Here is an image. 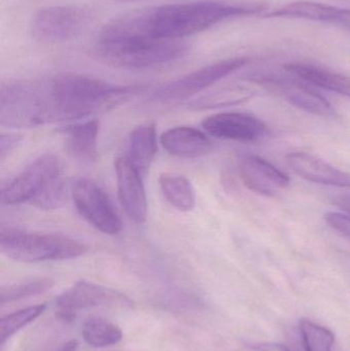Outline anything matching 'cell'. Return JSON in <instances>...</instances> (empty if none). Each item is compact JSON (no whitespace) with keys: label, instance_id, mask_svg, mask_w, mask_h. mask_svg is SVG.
I'll use <instances>...</instances> for the list:
<instances>
[{"label":"cell","instance_id":"obj_1","mask_svg":"<svg viewBox=\"0 0 350 351\" xmlns=\"http://www.w3.org/2000/svg\"><path fill=\"white\" fill-rule=\"evenodd\" d=\"M263 3H227L216 0L166 4L131 10L105 25L100 36H149L183 40L230 19L262 14Z\"/></svg>","mask_w":350,"mask_h":351},{"label":"cell","instance_id":"obj_2","mask_svg":"<svg viewBox=\"0 0 350 351\" xmlns=\"http://www.w3.org/2000/svg\"><path fill=\"white\" fill-rule=\"evenodd\" d=\"M143 84L118 86L100 78L63 73L37 80L35 114L40 125L86 119L123 104L145 92Z\"/></svg>","mask_w":350,"mask_h":351},{"label":"cell","instance_id":"obj_3","mask_svg":"<svg viewBox=\"0 0 350 351\" xmlns=\"http://www.w3.org/2000/svg\"><path fill=\"white\" fill-rule=\"evenodd\" d=\"M189 45L176 39L149 36H99L95 53L108 65L125 69H147L177 61L187 55Z\"/></svg>","mask_w":350,"mask_h":351},{"label":"cell","instance_id":"obj_4","mask_svg":"<svg viewBox=\"0 0 350 351\" xmlns=\"http://www.w3.org/2000/svg\"><path fill=\"white\" fill-rule=\"evenodd\" d=\"M0 251L12 261L39 263L80 257L88 252V247L78 239L59 233L2 228Z\"/></svg>","mask_w":350,"mask_h":351},{"label":"cell","instance_id":"obj_5","mask_svg":"<svg viewBox=\"0 0 350 351\" xmlns=\"http://www.w3.org/2000/svg\"><path fill=\"white\" fill-rule=\"evenodd\" d=\"M92 16L88 6H47L37 10L31 19L30 32L34 38L47 43L71 40L88 28Z\"/></svg>","mask_w":350,"mask_h":351},{"label":"cell","instance_id":"obj_6","mask_svg":"<svg viewBox=\"0 0 350 351\" xmlns=\"http://www.w3.org/2000/svg\"><path fill=\"white\" fill-rule=\"evenodd\" d=\"M250 61L251 59L248 57L220 60L190 72L174 82H168L166 86H160L155 92L152 93L150 100L160 104H166L190 98L207 90L219 80L227 77L230 74L242 69Z\"/></svg>","mask_w":350,"mask_h":351},{"label":"cell","instance_id":"obj_7","mask_svg":"<svg viewBox=\"0 0 350 351\" xmlns=\"http://www.w3.org/2000/svg\"><path fill=\"white\" fill-rule=\"evenodd\" d=\"M78 214L104 234L116 235L123 229L121 217L108 194L92 180L79 178L70 187Z\"/></svg>","mask_w":350,"mask_h":351},{"label":"cell","instance_id":"obj_8","mask_svg":"<svg viewBox=\"0 0 350 351\" xmlns=\"http://www.w3.org/2000/svg\"><path fill=\"white\" fill-rule=\"evenodd\" d=\"M63 162L59 156L43 154L2 188V204L8 206L31 204L53 180L63 175Z\"/></svg>","mask_w":350,"mask_h":351},{"label":"cell","instance_id":"obj_9","mask_svg":"<svg viewBox=\"0 0 350 351\" xmlns=\"http://www.w3.org/2000/svg\"><path fill=\"white\" fill-rule=\"evenodd\" d=\"M250 80L257 84L275 86L290 104L304 112L323 117L335 115V109L330 102L316 90L308 88L305 82H300L298 78L292 80L275 74L256 73L250 76Z\"/></svg>","mask_w":350,"mask_h":351},{"label":"cell","instance_id":"obj_10","mask_svg":"<svg viewBox=\"0 0 350 351\" xmlns=\"http://www.w3.org/2000/svg\"><path fill=\"white\" fill-rule=\"evenodd\" d=\"M201 125L213 137L232 141H260L268 134L262 121L247 113H218L203 119Z\"/></svg>","mask_w":350,"mask_h":351},{"label":"cell","instance_id":"obj_11","mask_svg":"<svg viewBox=\"0 0 350 351\" xmlns=\"http://www.w3.org/2000/svg\"><path fill=\"white\" fill-rule=\"evenodd\" d=\"M117 193L125 214L134 222L144 223L147 218V197L142 175L125 156L115 160Z\"/></svg>","mask_w":350,"mask_h":351},{"label":"cell","instance_id":"obj_12","mask_svg":"<svg viewBox=\"0 0 350 351\" xmlns=\"http://www.w3.org/2000/svg\"><path fill=\"white\" fill-rule=\"evenodd\" d=\"M55 305L60 309L75 311L90 307L131 306L132 301L112 289L80 280L64 291L55 300Z\"/></svg>","mask_w":350,"mask_h":351},{"label":"cell","instance_id":"obj_13","mask_svg":"<svg viewBox=\"0 0 350 351\" xmlns=\"http://www.w3.org/2000/svg\"><path fill=\"white\" fill-rule=\"evenodd\" d=\"M238 170L245 185L261 195H277L279 190L290 185L289 176L255 154H242L238 158Z\"/></svg>","mask_w":350,"mask_h":351},{"label":"cell","instance_id":"obj_14","mask_svg":"<svg viewBox=\"0 0 350 351\" xmlns=\"http://www.w3.org/2000/svg\"><path fill=\"white\" fill-rule=\"evenodd\" d=\"M260 16L264 19L310 21L350 29V8H339L322 2L306 0L290 2L260 14Z\"/></svg>","mask_w":350,"mask_h":351},{"label":"cell","instance_id":"obj_15","mask_svg":"<svg viewBox=\"0 0 350 351\" xmlns=\"http://www.w3.org/2000/svg\"><path fill=\"white\" fill-rule=\"evenodd\" d=\"M288 165L298 176L322 185L350 188V175L305 152H292L286 156Z\"/></svg>","mask_w":350,"mask_h":351},{"label":"cell","instance_id":"obj_16","mask_svg":"<svg viewBox=\"0 0 350 351\" xmlns=\"http://www.w3.org/2000/svg\"><path fill=\"white\" fill-rule=\"evenodd\" d=\"M160 144L168 154L179 158H199L213 150V142L203 132L191 127H176L160 136Z\"/></svg>","mask_w":350,"mask_h":351},{"label":"cell","instance_id":"obj_17","mask_svg":"<svg viewBox=\"0 0 350 351\" xmlns=\"http://www.w3.org/2000/svg\"><path fill=\"white\" fill-rule=\"evenodd\" d=\"M100 123L90 119L68 125L62 129L66 137V148L72 158L84 164H92L98 158V137Z\"/></svg>","mask_w":350,"mask_h":351},{"label":"cell","instance_id":"obj_18","mask_svg":"<svg viewBox=\"0 0 350 351\" xmlns=\"http://www.w3.org/2000/svg\"><path fill=\"white\" fill-rule=\"evenodd\" d=\"M286 71L306 84L324 88L350 98V77L331 71L320 66L306 63H289L284 66Z\"/></svg>","mask_w":350,"mask_h":351},{"label":"cell","instance_id":"obj_19","mask_svg":"<svg viewBox=\"0 0 350 351\" xmlns=\"http://www.w3.org/2000/svg\"><path fill=\"white\" fill-rule=\"evenodd\" d=\"M158 154V132L153 123L136 128L127 142L125 158L141 175L145 174Z\"/></svg>","mask_w":350,"mask_h":351},{"label":"cell","instance_id":"obj_20","mask_svg":"<svg viewBox=\"0 0 350 351\" xmlns=\"http://www.w3.org/2000/svg\"><path fill=\"white\" fill-rule=\"evenodd\" d=\"M256 93L254 88L246 84H229L195 99L187 107L192 110H208L234 106L251 100Z\"/></svg>","mask_w":350,"mask_h":351},{"label":"cell","instance_id":"obj_21","mask_svg":"<svg viewBox=\"0 0 350 351\" xmlns=\"http://www.w3.org/2000/svg\"><path fill=\"white\" fill-rule=\"evenodd\" d=\"M164 199L180 212H190L195 206V192L191 182L182 175L166 173L158 178Z\"/></svg>","mask_w":350,"mask_h":351},{"label":"cell","instance_id":"obj_22","mask_svg":"<svg viewBox=\"0 0 350 351\" xmlns=\"http://www.w3.org/2000/svg\"><path fill=\"white\" fill-rule=\"evenodd\" d=\"M82 337L92 348H108L121 341L123 331L118 326L108 319L90 317L82 326Z\"/></svg>","mask_w":350,"mask_h":351},{"label":"cell","instance_id":"obj_23","mask_svg":"<svg viewBox=\"0 0 350 351\" xmlns=\"http://www.w3.org/2000/svg\"><path fill=\"white\" fill-rule=\"evenodd\" d=\"M53 284L51 278H42L3 286L0 290V303L5 304L43 294L51 290Z\"/></svg>","mask_w":350,"mask_h":351},{"label":"cell","instance_id":"obj_24","mask_svg":"<svg viewBox=\"0 0 350 351\" xmlns=\"http://www.w3.org/2000/svg\"><path fill=\"white\" fill-rule=\"evenodd\" d=\"M299 329L304 350L332 351L335 336L328 328L303 319L300 321Z\"/></svg>","mask_w":350,"mask_h":351},{"label":"cell","instance_id":"obj_25","mask_svg":"<svg viewBox=\"0 0 350 351\" xmlns=\"http://www.w3.org/2000/svg\"><path fill=\"white\" fill-rule=\"evenodd\" d=\"M45 304L34 305L2 317L0 321V343L3 344L18 330L35 321L39 315L45 313Z\"/></svg>","mask_w":350,"mask_h":351},{"label":"cell","instance_id":"obj_26","mask_svg":"<svg viewBox=\"0 0 350 351\" xmlns=\"http://www.w3.org/2000/svg\"><path fill=\"white\" fill-rule=\"evenodd\" d=\"M68 193H69V187L62 175L53 180L47 186V189L39 194L30 204L42 210H55L63 206Z\"/></svg>","mask_w":350,"mask_h":351},{"label":"cell","instance_id":"obj_27","mask_svg":"<svg viewBox=\"0 0 350 351\" xmlns=\"http://www.w3.org/2000/svg\"><path fill=\"white\" fill-rule=\"evenodd\" d=\"M325 220L331 228L350 241V215L347 213L329 212L325 215Z\"/></svg>","mask_w":350,"mask_h":351},{"label":"cell","instance_id":"obj_28","mask_svg":"<svg viewBox=\"0 0 350 351\" xmlns=\"http://www.w3.org/2000/svg\"><path fill=\"white\" fill-rule=\"evenodd\" d=\"M22 137L18 134H2L0 137V158L5 160L20 144Z\"/></svg>","mask_w":350,"mask_h":351},{"label":"cell","instance_id":"obj_29","mask_svg":"<svg viewBox=\"0 0 350 351\" xmlns=\"http://www.w3.org/2000/svg\"><path fill=\"white\" fill-rule=\"evenodd\" d=\"M250 348L254 351H292L288 346L279 343H253L251 344Z\"/></svg>","mask_w":350,"mask_h":351},{"label":"cell","instance_id":"obj_30","mask_svg":"<svg viewBox=\"0 0 350 351\" xmlns=\"http://www.w3.org/2000/svg\"><path fill=\"white\" fill-rule=\"evenodd\" d=\"M334 204L343 212L350 215V196H338L335 198Z\"/></svg>","mask_w":350,"mask_h":351},{"label":"cell","instance_id":"obj_31","mask_svg":"<svg viewBox=\"0 0 350 351\" xmlns=\"http://www.w3.org/2000/svg\"><path fill=\"white\" fill-rule=\"evenodd\" d=\"M78 348V342L76 340H70L61 346L57 351H76Z\"/></svg>","mask_w":350,"mask_h":351},{"label":"cell","instance_id":"obj_32","mask_svg":"<svg viewBox=\"0 0 350 351\" xmlns=\"http://www.w3.org/2000/svg\"><path fill=\"white\" fill-rule=\"evenodd\" d=\"M115 2H121V3H131V2L141 1V0H113Z\"/></svg>","mask_w":350,"mask_h":351}]
</instances>
